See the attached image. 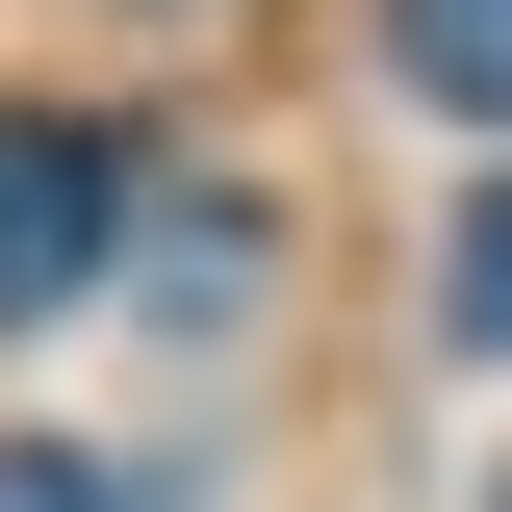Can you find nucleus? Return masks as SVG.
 I'll return each instance as SVG.
<instances>
[{"label":"nucleus","mask_w":512,"mask_h":512,"mask_svg":"<svg viewBox=\"0 0 512 512\" xmlns=\"http://www.w3.org/2000/svg\"><path fill=\"white\" fill-rule=\"evenodd\" d=\"M103 231H128V154H103L77 103H0V333L77 308V282H103Z\"/></svg>","instance_id":"nucleus-1"},{"label":"nucleus","mask_w":512,"mask_h":512,"mask_svg":"<svg viewBox=\"0 0 512 512\" xmlns=\"http://www.w3.org/2000/svg\"><path fill=\"white\" fill-rule=\"evenodd\" d=\"M384 77L461 103V128H512V0H384Z\"/></svg>","instance_id":"nucleus-2"},{"label":"nucleus","mask_w":512,"mask_h":512,"mask_svg":"<svg viewBox=\"0 0 512 512\" xmlns=\"http://www.w3.org/2000/svg\"><path fill=\"white\" fill-rule=\"evenodd\" d=\"M436 333H461V359H512V180L436 231Z\"/></svg>","instance_id":"nucleus-3"},{"label":"nucleus","mask_w":512,"mask_h":512,"mask_svg":"<svg viewBox=\"0 0 512 512\" xmlns=\"http://www.w3.org/2000/svg\"><path fill=\"white\" fill-rule=\"evenodd\" d=\"M0 512H128V461H77V436H0Z\"/></svg>","instance_id":"nucleus-4"}]
</instances>
